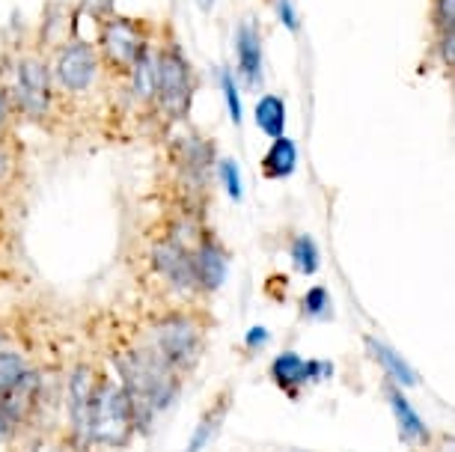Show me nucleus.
<instances>
[{"instance_id": "obj_16", "label": "nucleus", "mask_w": 455, "mask_h": 452, "mask_svg": "<svg viewBox=\"0 0 455 452\" xmlns=\"http://www.w3.org/2000/svg\"><path fill=\"white\" fill-rule=\"evenodd\" d=\"M271 378L286 390V396H298V390L307 384V361L295 352H283L271 363Z\"/></svg>"}, {"instance_id": "obj_18", "label": "nucleus", "mask_w": 455, "mask_h": 452, "mask_svg": "<svg viewBox=\"0 0 455 452\" xmlns=\"http://www.w3.org/2000/svg\"><path fill=\"white\" fill-rule=\"evenodd\" d=\"M291 262H295V268L300 274H315L322 266V253H319V244L313 242L310 235H298L295 242H291Z\"/></svg>"}, {"instance_id": "obj_10", "label": "nucleus", "mask_w": 455, "mask_h": 452, "mask_svg": "<svg viewBox=\"0 0 455 452\" xmlns=\"http://www.w3.org/2000/svg\"><path fill=\"white\" fill-rule=\"evenodd\" d=\"M235 57L238 75L251 90L262 87V36L253 21H242L235 33Z\"/></svg>"}, {"instance_id": "obj_20", "label": "nucleus", "mask_w": 455, "mask_h": 452, "mask_svg": "<svg viewBox=\"0 0 455 452\" xmlns=\"http://www.w3.org/2000/svg\"><path fill=\"white\" fill-rule=\"evenodd\" d=\"M24 372H28V366H24V361L19 354L0 352V399H4L15 384H19V378Z\"/></svg>"}, {"instance_id": "obj_2", "label": "nucleus", "mask_w": 455, "mask_h": 452, "mask_svg": "<svg viewBox=\"0 0 455 452\" xmlns=\"http://www.w3.org/2000/svg\"><path fill=\"white\" fill-rule=\"evenodd\" d=\"M134 420L137 414L125 390L114 381H99L90 402V440L119 447L132 438Z\"/></svg>"}, {"instance_id": "obj_14", "label": "nucleus", "mask_w": 455, "mask_h": 452, "mask_svg": "<svg viewBox=\"0 0 455 452\" xmlns=\"http://www.w3.org/2000/svg\"><path fill=\"white\" fill-rule=\"evenodd\" d=\"M366 345H369V352H372L375 361L384 366V372H387L399 387H414V384L419 381L417 372L411 369V363L402 354L393 352L387 343H381V339H375V337H366Z\"/></svg>"}, {"instance_id": "obj_17", "label": "nucleus", "mask_w": 455, "mask_h": 452, "mask_svg": "<svg viewBox=\"0 0 455 452\" xmlns=\"http://www.w3.org/2000/svg\"><path fill=\"white\" fill-rule=\"evenodd\" d=\"M253 116H256V125H259L262 134H268L271 140L283 138V131H286V101L280 96H274V92L262 96L256 101Z\"/></svg>"}, {"instance_id": "obj_21", "label": "nucleus", "mask_w": 455, "mask_h": 452, "mask_svg": "<svg viewBox=\"0 0 455 452\" xmlns=\"http://www.w3.org/2000/svg\"><path fill=\"white\" fill-rule=\"evenodd\" d=\"M218 176H220V185H223V191H227V197L233 202H242V194H244L242 170H238V164L233 158H220L218 161Z\"/></svg>"}, {"instance_id": "obj_24", "label": "nucleus", "mask_w": 455, "mask_h": 452, "mask_svg": "<svg viewBox=\"0 0 455 452\" xmlns=\"http://www.w3.org/2000/svg\"><path fill=\"white\" fill-rule=\"evenodd\" d=\"M212 429H214V416L212 414H205V420L196 425V432H194V438H191V443H188V452H200L205 443H209V434H212Z\"/></svg>"}, {"instance_id": "obj_11", "label": "nucleus", "mask_w": 455, "mask_h": 452, "mask_svg": "<svg viewBox=\"0 0 455 452\" xmlns=\"http://www.w3.org/2000/svg\"><path fill=\"white\" fill-rule=\"evenodd\" d=\"M156 78H158V48L146 45L140 54H137L132 72H128V83H132V92L146 105L156 101Z\"/></svg>"}, {"instance_id": "obj_5", "label": "nucleus", "mask_w": 455, "mask_h": 452, "mask_svg": "<svg viewBox=\"0 0 455 452\" xmlns=\"http://www.w3.org/2000/svg\"><path fill=\"white\" fill-rule=\"evenodd\" d=\"M149 36L143 33V24L134 19H123V15H108L101 19L99 28V59L108 66L114 75L128 78L137 54L149 45Z\"/></svg>"}, {"instance_id": "obj_15", "label": "nucleus", "mask_w": 455, "mask_h": 452, "mask_svg": "<svg viewBox=\"0 0 455 452\" xmlns=\"http://www.w3.org/2000/svg\"><path fill=\"white\" fill-rule=\"evenodd\" d=\"M298 167V143L289 138H277L262 158L265 178H289Z\"/></svg>"}, {"instance_id": "obj_19", "label": "nucleus", "mask_w": 455, "mask_h": 452, "mask_svg": "<svg viewBox=\"0 0 455 452\" xmlns=\"http://www.w3.org/2000/svg\"><path fill=\"white\" fill-rule=\"evenodd\" d=\"M220 92H223V101H227V110H229V119L235 125H242L244 119V105H242V92H238V83H235V75L229 69H220Z\"/></svg>"}, {"instance_id": "obj_26", "label": "nucleus", "mask_w": 455, "mask_h": 452, "mask_svg": "<svg viewBox=\"0 0 455 452\" xmlns=\"http://www.w3.org/2000/svg\"><path fill=\"white\" fill-rule=\"evenodd\" d=\"M12 110H15V105H12V92H10V87H0V134H4L6 123H10Z\"/></svg>"}, {"instance_id": "obj_28", "label": "nucleus", "mask_w": 455, "mask_h": 452, "mask_svg": "<svg viewBox=\"0 0 455 452\" xmlns=\"http://www.w3.org/2000/svg\"><path fill=\"white\" fill-rule=\"evenodd\" d=\"M196 4H200V10H212L214 0H196Z\"/></svg>"}, {"instance_id": "obj_7", "label": "nucleus", "mask_w": 455, "mask_h": 452, "mask_svg": "<svg viewBox=\"0 0 455 452\" xmlns=\"http://www.w3.org/2000/svg\"><path fill=\"white\" fill-rule=\"evenodd\" d=\"M152 352H156L170 369L188 366L196 357V352H200V328H196L191 319H182V315L164 319L152 330Z\"/></svg>"}, {"instance_id": "obj_29", "label": "nucleus", "mask_w": 455, "mask_h": 452, "mask_svg": "<svg viewBox=\"0 0 455 452\" xmlns=\"http://www.w3.org/2000/svg\"><path fill=\"white\" fill-rule=\"evenodd\" d=\"M0 345H4V337H0Z\"/></svg>"}, {"instance_id": "obj_3", "label": "nucleus", "mask_w": 455, "mask_h": 452, "mask_svg": "<svg viewBox=\"0 0 455 452\" xmlns=\"http://www.w3.org/2000/svg\"><path fill=\"white\" fill-rule=\"evenodd\" d=\"M156 105L167 119H185L194 105V75L182 48L167 39L158 48V78H156Z\"/></svg>"}, {"instance_id": "obj_4", "label": "nucleus", "mask_w": 455, "mask_h": 452, "mask_svg": "<svg viewBox=\"0 0 455 452\" xmlns=\"http://www.w3.org/2000/svg\"><path fill=\"white\" fill-rule=\"evenodd\" d=\"M15 110L33 123H42L54 107V78L42 54H24L15 66V83L10 87Z\"/></svg>"}, {"instance_id": "obj_1", "label": "nucleus", "mask_w": 455, "mask_h": 452, "mask_svg": "<svg viewBox=\"0 0 455 452\" xmlns=\"http://www.w3.org/2000/svg\"><path fill=\"white\" fill-rule=\"evenodd\" d=\"M119 375L125 381V393L132 399L134 414L140 411H158L164 408L176 393L173 369L152 352V348H137L119 357Z\"/></svg>"}, {"instance_id": "obj_23", "label": "nucleus", "mask_w": 455, "mask_h": 452, "mask_svg": "<svg viewBox=\"0 0 455 452\" xmlns=\"http://www.w3.org/2000/svg\"><path fill=\"white\" fill-rule=\"evenodd\" d=\"M304 313L313 315V319H322V315H328L331 313V295H328V289H324V286L310 289V292H307V297H304Z\"/></svg>"}, {"instance_id": "obj_12", "label": "nucleus", "mask_w": 455, "mask_h": 452, "mask_svg": "<svg viewBox=\"0 0 455 452\" xmlns=\"http://www.w3.org/2000/svg\"><path fill=\"white\" fill-rule=\"evenodd\" d=\"M92 390H96L92 372L90 369H78V372H75V378H72V423H75V434H78V438H90Z\"/></svg>"}, {"instance_id": "obj_9", "label": "nucleus", "mask_w": 455, "mask_h": 452, "mask_svg": "<svg viewBox=\"0 0 455 452\" xmlns=\"http://www.w3.org/2000/svg\"><path fill=\"white\" fill-rule=\"evenodd\" d=\"M152 266L164 274L176 289H196L191 250L179 242V238H164L152 247Z\"/></svg>"}, {"instance_id": "obj_25", "label": "nucleus", "mask_w": 455, "mask_h": 452, "mask_svg": "<svg viewBox=\"0 0 455 452\" xmlns=\"http://www.w3.org/2000/svg\"><path fill=\"white\" fill-rule=\"evenodd\" d=\"M277 15H280L283 28H286L289 33H298L300 30L298 15H295V4H291V0H277Z\"/></svg>"}, {"instance_id": "obj_27", "label": "nucleus", "mask_w": 455, "mask_h": 452, "mask_svg": "<svg viewBox=\"0 0 455 452\" xmlns=\"http://www.w3.org/2000/svg\"><path fill=\"white\" fill-rule=\"evenodd\" d=\"M271 339V334L265 330L262 325H253V328H247V334H244V345L247 348H262L265 343Z\"/></svg>"}, {"instance_id": "obj_22", "label": "nucleus", "mask_w": 455, "mask_h": 452, "mask_svg": "<svg viewBox=\"0 0 455 452\" xmlns=\"http://www.w3.org/2000/svg\"><path fill=\"white\" fill-rule=\"evenodd\" d=\"M435 24L441 39H455V0H435Z\"/></svg>"}, {"instance_id": "obj_13", "label": "nucleus", "mask_w": 455, "mask_h": 452, "mask_svg": "<svg viewBox=\"0 0 455 452\" xmlns=\"http://www.w3.org/2000/svg\"><path fill=\"white\" fill-rule=\"evenodd\" d=\"M390 408H393V416H396L399 434H402V438H405L408 443H423V440L428 438L426 423L419 420L417 408L408 402V396L402 393L399 387H390Z\"/></svg>"}, {"instance_id": "obj_8", "label": "nucleus", "mask_w": 455, "mask_h": 452, "mask_svg": "<svg viewBox=\"0 0 455 452\" xmlns=\"http://www.w3.org/2000/svg\"><path fill=\"white\" fill-rule=\"evenodd\" d=\"M191 266H194V280L196 289H205V292H218V289L227 283V250L214 235H200V242L191 250Z\"/></svg>"}, {"instance_id": "obj_6", "label": "nucleus", "mask_w": 455, "mask_h": 452, "mask_svg": "<svg viewBox=\"0 0 455 452\" xmlns=\"http://www.w3.org/2000/svg\"><path fill=\"white\" fill-rule=\"evenodd\" d=\"M99 51L96 45L84 39H68L54 51V75L51 78L57 81V87L63 92H72V96H84V92L92 90L99 75Z\"/></svg>"}]
</instances>
